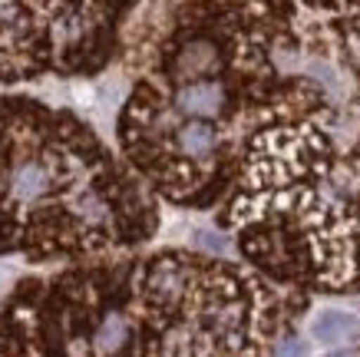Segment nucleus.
I'll return each mask as SVG.
<instances>
[{"mask_svg":"<svg viewBox=\"0 0 360 357\" xmlns=\"http://www.w3.org/2000/svg\"><path fill=\"white\" fill-rule=\"evenodd\" d=\"M155 225L149 182L83 119L0 93V255L83 261L132 249Z\"/></svg>","mask_w":360,"mask_h":357,"instance_id":"nucleus-1","label":"nucleus"},{"mask_svg":"<svg viewBox=\"0 0 360 357\" xmlns=\"http://www.w3.org/2000/svg\"><path fill=\"white\" fill-rule=\"evenodd\" d=\"M219 225L274 282L360 292V136L338 149L324 116L262 130Z\"/></svg>","mask_w":360,"mask_h":357,"instance_id":"nucleus-2","label":"nucleus"},{"mask_svg":"<svg viewBox=\"0 0 360 357\" xmlns=\"http://www.w3.org/2000/svg\"><path fill=\"white\" fill-rule=\"evenodd\" d=\"M129 354H268L281 351L307 292L262 268L159 251L120 265Z\"/></svg>","mask_w":360,"mask_h":357,"instance_id":"nucleus-3","label":"nucleus"},{"mask_svg":"<svg viewBox=\"0 0 360 357\" xmlns=\"http://www.w3.org/2000/svg\"><path fill=\"white\" fill-rule=\"evenodd\" d=\"M136 0H0V87L86 76L110 60Z\"/></svg>","mask_w":360,"mask_h":357,"instance_id":"nucleus-4","label":"nucleus"},{"mask_svg":"<svg viewBox=\"0 0 360 357\" xmlns=\"http://www.w3.org/2000/svg\"><path fill=\"white\" fill-rule=\"evenodd\" d=\"M297 4L317 23L314 30H307L311 50H321L347 73L360 76V0H297Z\"/></svg>","mask_w":360,"mask_h":357,"instance_id":"nucleus-5","label":"nucleus"},{"mask_svg":"<svg viewBox=\"0 0 360 357\" xmlns=\"http://www.w3.org/2000/svg\"><path fill=\"white\" fill-rule=\"evenodd\" d=\"M307 331L321 344H350L360 341V314L347 308H324L311 318Z\"/></svg>","mask_w":360,"mask_h":357,"instance_id":"nucleus-6","label":"nucleus"}]
</instances>
